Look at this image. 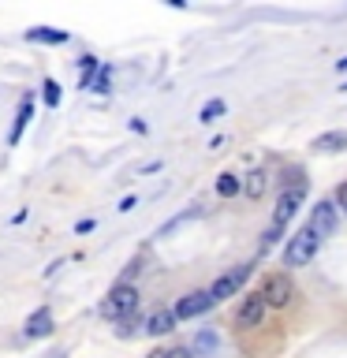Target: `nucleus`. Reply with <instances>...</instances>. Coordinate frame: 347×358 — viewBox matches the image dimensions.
<instances>
[{
  "mask_svg": "<svg viewBox=\"0 0 347 358\" xmlns=\"http://www.w3.org/2000/svg\"><path fill=\"white\" fill-rule=\"evenodd\" d=\"M280 235H284V228H280V224H269V228H265V246H273Z\"/></svg>",
  "mask_w": 347,
  "mask_h": 358,
  "instance_id": "nucleus-21",
  "label": "nucleus"
},
{
  "mask_svg": "<svg viewBox=\"0 0 347 358\" xmlns=\"http://www.w3.org/2000/svg\"><path fill=\"white\" fill-rule=\"evenodd\" d=\"M194 217H198V209H183L179 217H172L168 224H161V231H157V235H168V231H176L179 224H187V220H194Z\"/></svg>",
  "mask_w": 347,
  "mask_h": 358,
  "instance_id": "nucleus-17",
  "label": "nucleus"
},
{
  "mask_svg": "<svg viewBox=\"0 0 347 358\" xmlns=\"http://www.w3.org/2000/svg\"><path fill=\"white\" fill-rule=\"evenodd\" d=\"M213 347H217V336H213V332H201V336H198V343H194V355L201 358V355H209Z\"/></svg>",
  "mask_w": 347,
  "mask_h": 358,
  "instance_id": "nucleus-19",
  "label": "nucleus"
},
{
  "mask_svg": "<svg viewBox=\"0 0 347 358\" xmlns=\"http://www.w3.org/2000/svg\"><path fill=\"white\" fill-rule=\"evenodd\" d=\"M336 224H340V209H336V201H318V206L310 209V224L306 228L318 235V239H329L336 231Z\"/></svg>",
  "mask_w": 347,
  "mask_h": 358,
  "instance_id": "nucleus-7",
  "label": "nucleus"
},
{
  "mask_svg": "<svg viewBox=\"0 0 347 358\" xmlns=\"http://www.w3.org/2000/svg\"><path fill=\"white\" fill-rule=\"evenodd\" d=\"M336 71H347V56H344V60H336Z\"/></svg>",
  "mask_w": 347,
  "mask_h": 358,
  "instance_id": "nucleus-25",
  "label": "nucleus"
},
{
  "mask_svg": "<svg viewBox=\"0 0 347 358\" xmlns=\"http://www.w3.org/2000/svg\"><path fill=\"white\" fill-rule=\"evenodd\" d=\"M302 201H306V183H291V187H284V194L276 198V209H273V224L288 228V220L302 209Z\"/></svg>",
  "mask_w": 347,
  "mask_h": 358,
  "instance_id": "nucleus-5",
  "label": "nucleus"
},
{
  "mask_svg": "<svg viewBox=\"0 0 347 358\" xmlns=\"http://www.w3.org/2000/svg\"><path fill=\"white\" fill-rule=\"evenodd\" d=\"M168 358H198V355L187 351V347H168Z\"/></svg>",
  "mask_w": 347,
  "mask_h": 358,
  "instance_id": "nucleus-23",
  "label": "nucleus"
},
{
  "mask_svg": "<svg viewBox=\"0 0 347 358\" xmlns=\"http://www.w3.org/2000/svg\"><path fill=\"white\" fill-rule=\"evenodd\" d=\"M139 302H142V295L134 284H116L105 295V302H101V313H105L108 321H127L131 313H139Z\"/></svg>",
  "mask_w": 347,
  "mask_h": 358,
  "instance_id": "nucleus-1",
  "label": "nucleus"
},
{
  "mask_svg": "<svg viewBox=\"0 0 347 358\" xmlns=\"http://www.w3.org/2000/svg\"><path fill=\"white\" fill-rule=\"evenodd\" d=\"M41 101H45L49 108L60 105V83H56V78H45V86H41Z\"/></svg>",
  "mask_w": 347,
  "mask_h": 358,
  "instance_id": "nucleus-16",
  "label": "nucleus"
},
{
  "mask_svg": "<svg viewBox=\"0 0 347 358\" xmlns=\"http://www.w3.org/2000/svg\"><path fill=\"white\" fill-rule=\"evenodd\" d=\"M108 83H112L108 67H101V71H97V78H94V86H90V90H97V94H108Z\"/></svg>",
  "mask_w": 347,
  "mask_h": 358,
  "instance_id": "nucleus-20",
  "label": "nucleus"
},
{
  "mask_svg": "<svg viewBox=\"0 0 347 358\" xmlns=\"http://www.w3.org/2000/svg\"><path fill=\"white\" fill-rule=\"evenodd\" d=\"M146 358H168V351H150V355H146Z\"/></svg>",
  "mask_w": 347,
  "mask_h": 358,
  "instance_id": "nucleus-24",
  "label": "nucleus"
},
{
  "mask_svg": "<svg viewBox=\"0 0 347 358\" xmlns=\"http://www.w3.org/2000/svg\"><path fill=\"white\" fill-rule=\"evenodd\" d=\"M176 324H179L176 310H157V313H150V317H146V329H142V332H150V336H168V332H176Z\"/></svg>",
  "mask_w": 347,
  "mask_h": 358,
  "instance_id": "nucleus-9",
  "label": "nucleus"
},
{
  "mask_svg": "<svg viewBox=\"0 0 347 358\" xmlns=\"http://www.w3.org/2000/svg\"><path fill=\"white\" fill-rule=\"evenodd\" d=\"M336 209L347 213V183H340V190H336Z\"/></svg>",
  "mask_w": 347,
  "mask_h": 358,
  "instance_id": "nucleus-22",
  "label": "nucleus"
},
{
  "mask_svg": "<svg viewBox=\"0 0 347 358\" xmlns=\"http://www.w3.org/2000/svg\"><path fill=\"white\" fill-rule=\"evenodd\" d=\"M217 302H213L209 291H190V295H183L176 302V317L179 321H190V317H201V313H209Z\"/></svg>",
  "mask_w": 347,
  "mask_h": 358,
  "instance_id": "nucleus-8",
  "label": "nucleus"
},
{
  "mask_svg": "<svg viewBox=\"0 0 347 358\" xmlns=\"http://www.w3.org/2000/svg\"><path fill=\"white\" fill-rule=\"evenodd\" d=\"M265 313H269V302L262 299V291H250V295L239 302V310H235V329H243V332L257 329V324L265 321Z\"/></svg>",
  "mask_w": 347,
  "mask_h": 358,
  "instance_id": "nucleus-4",
  "label": "nucleus"
},
{
  "mask_svg": "<svg viewBox=\"0 0 347 358\" xmlns=\"http://www.w3.org/2000/svg\"><path fill=\"white\" fill-rule=\"evenodd\" d=\"M257 291H262V299L269 302V310H288L291 295H295V287H291V280L284 273H269Z\"/></svg>",
  "mask_w": 347,
  "mask_h": 358,
  "instance_id": "nucleus-3",
  "label": "nucleus"
},
{
  "mask_svg": "<svg viewBox=\"0 0 347 358\" xmlns=\"http://www.w3.org/2000/svg\"><path fill=\"white\" fill-rule=\"evenodd\" d=\"M30 116H34V105H30V101H22V108L15 112V123H11V131H8V145H19L22 131H27V123H30Z\"/></svg>",
  "mask_w": 347,
  "mask_h": 358,
  "instance_id": "nucleus-13",
  "label": "nucleus"
},
{
  "mask_svg": "<svg viewBox=\"0 0 347 358\" xmlns=\"http://www.w3.org/2000/svg\"><path fill=\"white\" fill-rule=\"evenodd\" d=\"M243 190H246V198H262L265 194V172H250L246 183H243Z\"/></svg>",
  "mask_w": 347,
  "mask_h": 358,
  "instance_id": "nucleus-15",
  "label": "nucleus"
},
{
  "mask_svg": "<svg viewBox=\"0 0 347 358\" xmlns=\"http://www.w3.org/2000/svg\"><path fill=\"white\" fill-rule=\"evenodd\" d=\"M250 268H254V265H235V268H228L224 276L213 280V287H209L213 302H224V299L239 295V287L246 284V280H250Z\"/></svg>",
  "mask_w": 347,
  "mask_h": 358,
  "instance_id": "nucleus-6",
  "label": "nucleus"
},
{
  "mask_svg": "<svg viewBox=\"0 0 347 358\" xmlns=\"http://www.w3.org/2000/svg\"><path fill=\"white\" fill-rule=\"evenodd\" d=\"M313 150H318V153H340V150H347V131H325V134H318V138H313Z\"/></svg>",
  "mask_w": 347,
  "mask_h": 358,
  "instance_id": "nucleus-11",
  "label": "nucleus"
},
{
  "mask_svg": "<svg viewBox=\"0 0 347 358\" xmlns=\"http://www.w3.org/2000/svg\"><path fill=\"white\" fill-rule=\"evenodd\" d=\"M239 190H243V183H239V176L224 172V176L217 179V194H220V198H232V194H239Z\"/></svg>",
  "mask_w": 347,
  "mask_h": 358,
  "instance_id": "nucleus-14",
  "label": "nucleus"
},
{
  "mask_svg": "<svg viewBox=\"0 0 347 358\" xmlns=\"http://www.w3.org/2000/svg\"><path fill=\"white\" fill-rule=\"evenodd\" d=\"M49 332H52V310L49 306L34 310L30 321H27V340H41V336H49Z\"/></svg>",
  "mask_w": 347,
  "mask_h": 358,
  "instance_id": "nucleus-10",
  "label": "nucleus"
},
{
  "mask_svg": "<svg viewBox=\"0 0 347 358\" xmlns=\"http://www.w3.org/2000/svg\"><path fill=\"white\" fill-rule=\"evenodd\" d=\"M27 41L64 45V41H67V30H60V27H34V30H27Z\"/></svg>",
  "mask_w": 347,
  "mask_h": 358,
  "instance_id": "nucleus-12",
  "label": "nucleus"
},
{
  "mask_svg": "<svg viewBox=\"0 0 347 358\" xmlns=\"http://www.w3.org/2000/svg\"><path fill=\"white\" fill-rule=\"evenodd\" d=\"M340 90H344V94H347V83H344V86H340Z\"/></svg>",
  "mask_w": 347,
  "mask_h": 358,
  "instance_id": "nucleus-26",
  "label": "nucleus"
},
{
  "mask_svg": "<svg viewBox=\"0 0 347 358\" xmlns=\"http://www.w3.org/2000/svg\"><path fill=\"white\" fill-rule=\"evenodd\" d=\"M318 246H321L318 235H313L310 228H299V231L284 243V265H288V268H302V265H310L313 257H318Z\"/></svg>",
  "mask_w": 347,
  "mask_h": 358,
  "instance_id": "nucleus-2",
  "label": "nucleus"
},
{
  "mask_svg": "<svg viewBox=\"0 0 347 358\" xmlns=\"http://www.w3.org/2000/svg\"><path fill=\"white\" fill-rule=\"evenodd\" d=\"M217 116H224V101H220V97H213L209 105L201 108V116H198V120H201V123H213Z\"/></svg>",
  "mask_w": 347,
  "mask_h": 358,
  "instance_id": "nucleus-18",
  "label": "nucleus"
}]
</instances>
